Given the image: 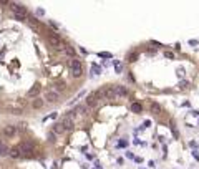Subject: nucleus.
<instances>
[{"instance_id":"2eb2a0df","label":"nucleus","mask_w":199,"mask_h":169,"mask_svg":"<svg viewBox=\"0 0 199 169\" xmlns=\"http://www.w3.org/2000/svg\"><path fill=\"white\" fill-rule=\"evenodd\" d=\"M53 131H55V134H61L65 129H63V126H61V123H58V124H55V128H53Z\"/></svg>"},{"instance_id":"412c9836","label":"nucleus","mask_w":199,"mask_h":169,"mask_svg":"<svg viewBox=\"0 0 199 169\" xmlns=\"http://www.w3.org/2000/svg\"><path fill=\"white\" fill-rule=\"evenodd\" d=\"M0 146H2V141H0Z\"/></svg>"},{"instance_id":"dca6fc26","label":"nucleus","mask_w":199,"mask_h":169,"mask_svg":"<svg viewBox=\"0 0 199 169\" xmlns=\"http://www.w3.org/2000/svg\"><path fill=\"white\" fill-rule=\"evenodd\" d=\"M73 114H86V108L85 106H78V108L73 111Z\"/></svg>"},{"instance_id":"1a4fd4ad","label":"nucleus","mask_w":199,"mask_h":169,"mask_svg":"<svg viewBox=\"0 0 199 169\" xmlns=\"http://www.w3.org/2000/svg\"><path fill=\"white\" fill-rule=\"evenodd\" d=\"M38 93H40V85H38V83H37V85H35V86H33V88H32L30 91H28V93H27V95H28V96H30V98H35V96H38Z\"/></svg>"},{"instance_id":"6ab92c4d","label":"nucleus","mask_w":199,"mask_h":169,"mask_svg":"<svg viewBox=\"0 0 199 169\" xmlns=\"http://www.w3.org/2000/svg\"><path fill=\"white\" fill-rule=\"evenodd\" d=\"M188 86V81H181V83H179V88H186Z\"/></svg>"},{"instance_id":"f8f14e48","label":"nucleus","mask_w":199,"mask_h":169,"mask_svg":"<svg viewBox=\"0 0 199 169\" xmlns=\"http://www.w3.org/2000/svg\"><path fill=\"white\" fill-rule=\"evenodd\" d=\"M151 111L154 114H159V113H161V106H159L158 103H151Z\"/></svg>"},{"instance_id":"4468645a","label":"nucleus","mask_w":199,"mask_h":169,"mask_svg":"<svg viewBox=\"0 0 199 169\" xmlns=\"http://www.w3.org/2000/svg\"><path fill=\"white\" fill-rule=\"evenodd\" d=\"M81 73H83V68H75V70H71V75H73L75 78H80Z\"/></svg>"},{"instance_id":"a211bd4d","label":"nucleus","mask_w":199,"mask_h":169,"mask_svg":"<svg viewBox=\"0 0 199 169\" xmlns=\"http://www.w3.org/2000/svg\"><path fill=\"white\" fill-rule=\"evenodd\" d=\"M37 15L38 17H43V15H45V10H43V8H37Z\"/></svg>"},{"instance_id":"0eeeda50","label":"nucleus","mask_w":199,"mask_h":169,"mask_svg":"<svg viewBox=\"0 0 199 169\" xmlns=\"http://www.w3.org/2000/svg\"><path fill=\"white\" fill-rule=\"evenodd\" d=\"M113 93H115V96L118 95V96H126L128 95V90L124 88V86H116V88L113 90Z\"/></svg>"},{"instance_id":"9d476101","label":"nucleus","mask_w":199,"mask_h":169,"mask_svg":"<svg viewBox=\"0 0 199 169\" xmlns=\"http://www.w3.org/2000/svg\"><path fill=\"white\" fill-rule=\"evenodd\" d=\"M43 105H45V103H43V100H42V98H35V100H33V103H32V106H33L35 109L43 108Z\"/></svg>"},{"instance_id":"aec40b11","label":"nucleus","mask_w":199,"mask_h":169,"mask_svg":"<svg viewBox=\"0 0 199 169\" xmlns=\"http://www.w3.org/2000/svg\"><path fill=\"white\" fill-rule=\"evenodd\" d=\"M118 146H121V148H124V146H126V141H120V144H118Z\"/></svg>"},{"instance_id":"9b49d317","label":"nucleus","mask_w":199,"mask_h":169,"mask_svg":"<svg viewBox=\"0 0 199 169\" xmlns=\"http://www.w3.org/2000/svg\"><path fill=\"white\" fill-rule=\"evenodd\" d=\"M70 68L71 70H75V68H81V61L80 60H76V58H73L70 61Z\"/></svg>"},{"instance_id":"f3484780","label":"nucleus","mask_w":199,"mask_h":169,"mask_svg":"<svg viewBox=\"0 0 199 169\" xmlns=\"http://www.w3.org/2000/svg\"><path fill=\"white\" fill-rule=\"evenodd\" d=\"M65 51H66V55H70V56H75V50H73V48H70V47H65Z\"/></svg>"},{"instance_id":"20e7f679","label":"nucleus","mask_w":199,"mask_h":169,"mask_svg":"<svg viewBox=\"0 0 199 169\" xmlns=\"http://www.w3.org/2000/svg\"><path fill=\"white\" fill-rule=\"evenodd\" d=\"M3 134H5L7 138L15 136V134H17V128H15V126H12V124H7V126L3 128Z\"/></svg>"},{"instance_id":"f257e3e1","label":"nucleus","mask_w":199,"mask_h":169,"mask_svg":"<svg viewBox=\"0 0 199 169\" xmlns=\"http://www.w3.org/2000/svg\"><path fill=\"white\" fill-rule=\"evenodd\" d=\"M48 42H50V45L53 48H57V50H63V48H65L63 40L58 35H55V33H50V35H48Z\"/></svg>"},{"instance_id":"ddd939ff","label":"nucleus","mask_w":199,"mask_h":169,"mask_svg":"<svg viewBox=\"0 0 199 169\" xmlns=\"http://www.w3.org/2000/svg\"><path fill=\"white\" fill-rule=\"evenodd\" d=\"M131 109L134 111V113H141V109H143V106L139 105V103H133L131 105Z\"/></svg>"},{"instance_id":"6e6552de","label":"nucleus","mask_w":199,"mask_h":169,"mask_svg":"<svg viewBox=\"0 0 199 169\" xmlns=\"http://www.w3.org/2000/svg\"><path fill=\"white\" fill-rule=\"evenodd\" d=\"M96 98H98V93H91L88 98H86V103H88V106H96Z\"/></svg>"},{"instance_id":"f03ea898","label":"nucleus","mask_w":199,"mask_h":169,"mask_svg":"<svg viewBox=\"0 0 199 169\" xmlns=\"http://www.w3.org/2000/svg\"><path fill=\"white\" fill-rule=\"evenodd\" d=\"M18 149H20V153H23L25 156H32V153H33V144H32L30 141H23Z\"/></svg>"},{"instance_id":"39448f33","label":"nucleus","mask_w":199,"mask_h":169,"mask_svg":"<svg viewBox=\"0 0 199 169\" xmlns=\"http://www.w3.org/2000/svg\"><path fill=\"white\" fill-rule=\"evenodd\" d=\"M58 98H60V95L55 93V91H48V93L45 95V100L50 101V103H53V101H58Z\"/></svg>"},{"instance_id":"7ed1b4c3","label":"nucleus","mask_w":199,"mask_h":169,"mask_svg":"<svg viewBox=\"0 0 199 169\" xmlns=\"http://www.w3.org/2000/svg\"><path fill=\"white\" fill-rule=\"evenodd\" d=\"M61 126H63L65 131H71V129L75 128V123H73V119H71V118H65L61 121Z\"/></svg>"},{"instance_id":"423d86ee","label":"nucleus","mask_w":199,"mask_h":169,"mask_svg":"<svg viewBox=\"0 0 199 169\" xmlns=\"http://www.w3.org/2000/svg\"><path fill=\"white\" fill-rule=\"evenodd\" d=\"M8 156H10L12 159H18L22 156V153H20V149H18V148H12V149H8Z\"/></svg>"}]
</instances>
